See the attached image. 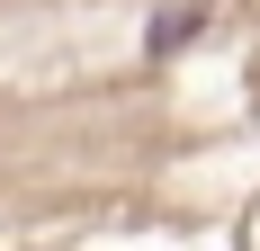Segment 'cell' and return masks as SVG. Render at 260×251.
<instances>
[{
  "label": "cell",
  "mask_w": 260,
  "mask_h": 251,
  "mask_svg": "<svg viewBox=\"0 0 260 251\" xmlns=\"http://www.w3.org/2000/svg\"><path fill=\"white\" fill-rule=\"evenodd\" d=\"M188 36H198V9H161V18H153V54L188 45Z\"/></svg>",
  "instance_id": "6da1fadb"
}]
</instances>
